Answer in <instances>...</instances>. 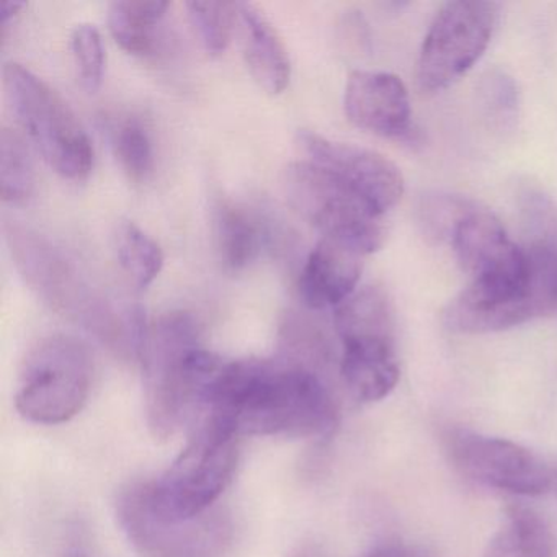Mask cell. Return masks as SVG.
<instances>
[{
  "label": "cell",
  "mask_w": 557,
  "mask_h": 557,
  "mask_svg": "<svg viewBox=\"0 0 557 557\" xmlns=\"http://www.w3.org/2000/svg\"><path fill=\"white\" fill-rule=\"evenodd\" d=\"M472 201L453 195H433L423 198L419 207V221L423 233L433 240H449L462 220L474 210Z\"/></svg>",
  "instance_id": "cell-27"
},
{
  "label": "cell",
  "mask_w": 557,
  "mask_h": 557,
  "mask_svg": "<svg viewBox=\"0 0 557 557\" xmlns=\"http://www.w3.org/2000/svg\"><path fill=\"white\" fill-rule=\"evenodd\" d=\"M360 557H417L413 550L396 541H387V543L377 544L373 549L364 553Z\"/></svg>",
  "instance_id": "cell-29"
},
{
  "label": "cell",
  "mask_w": 557,
  "mask_h": 557,
  "mask_svg": "<svg viewBox=\"0 0 557 557\" xmlns=\"http://www.w3.org/2000/svg\"><path fill=\"white\" fill-rule=\"evenodd\" d=\"M363 253L347 244L322 237L309 252L299 275V296L308 308H337L360 282Z\"/></svg>",
  "instance_id": "cell-15"
},
{
  "label": "cell",
  "mask_w": 557,
  "mask_h": 557,
  "mask_svg": "<svg viewBox=\"0 0 557 557\" xmlns=\"http://www.w3.org/2000/svg\"><path fill=\"white\" fill-rule=\"evenodd\" d=\"M240 44L250 76L267 94H282L292 77L288 51L278 32L257 5L237 4Z\"/></svg>",
  "instance_id": "cell-16"
},
{
  "label": "cell",
  "mask_w": 557,
  "mask_h": 557,
  "mask_svg": "<svg viewBox=\"0 0 557 557\" xmlns=\"http://www.w3.org/2000/svg\"><path fill=\"white\" fill-rule=\"evenodd\" d=\"M116 256L138 288L151 285L164 267V252L148 233L132 221L120 224L115 236Z\"/></svg>",
  "instance_id": "cell-22"
},
{
  "label": "cell",
  "mask_w": 557,
  "mask_h": 557,
  "mask_svg": "<svg viewBox=\"0 0 557 557\" xmlns=\"http://www.w3.org/2000/svg\"><path fill=\"white\" fill-rule=\"evenodd\" d=\"M191 27L211 57H218L230 45L234 24H237V2H187L185 5Z\"/></svg>",
  "instance_id": "cell-25"
},
{
  "label": "cell",
  "mask_w": 557,
  "mask_h": 557,
  "mask_svg": "<svg viewBox=\"0 0 557 557\" xmlns=\"http://www.w3.org/2000/svg\"><path fill=\"white\" fill-rule=\"evenodd\" d=\"M239 438L216 417L203 416L174 465L158 481L143 482L151 510L172 521L213 510L236 471Z\"/></svg>",
  "instance_id": "cell-4"
},
{
  "label": "cell",
  "mask_w": 557,
  "mask_h": 557,
  "mask_svg": "<svg viewBox=\"0 0 557 557\" xmlns=\"http://www.w3.org/2000/svg\"><path fill=\"white\" fill-rule=\"evenodd\" d=\"M171 8L162 0H115L109 4V28L116 44L136 57L152 53L156 30Z\"/></svg>",
  "instance_id": "cell-21"
},
{
  "label": "cell",
  "mask_w": 557,
  "mask_h": 557,
  "mask_svg": "<svg viewBox=\"0 0 557 557\" xmlns=\"http://www.w3.org/2000/svg\"><path fill=\"white\" fill-rule=\"evenodd\" d=\"M35 188V168L30 149L14 129L0 133V194L5 203L22 205Z\"/></svg>",
  "instance_id": "cell-23"
},
{
  "label": "cell",
  "mask_w": 557,
  "mask_h": 557,
  "mask_svg": "<svg viewBox=\"0 0 557 557\" xmlns=\"http://www.w3.org/2000/svg\"><path fill=\"white\" fill-rule=\"evenodd\" d=\"M335 329L342 344L351 341L394 342V309L380 286H364L335 308Z\"/></svg>",
  "instance_id": "cell-18"
},
{
  "label": "cell",
  "mask_w": 557,
  "mask_h": 557,
  "mask_svg": "<svg viewBox=\"0 0 557 557\" xmlns=\"http://www.w3.org/2000/svg\"><path fill=\"white\" fill-rule=\"evenodd\" d=\"M92 377V357L83 342L67 335L45 338L25 360L15 407L28 422H67L86 406Z\"/></svg>",
  "instance_id": "cell-7"
},
{
  "label": "cell",
  "mask_w": 557,
  "mask_h": 557,
  "mask_svg": "<svg viewBox=\"0 0 557 557\" xmlns=\"http://www.w3.org/2000/svg\"><path fill=\"white\" fill-rule=\"evenodd\" d=\"M203 412L239 436L329 438L338 425L337 404L318 371L286 357L224 360Z\"/></svg>",
  "instance_id": "cell-1"
},
{
  "label": "cell",
  "mask_w": 557,
  "mask_h": 557,
  "mask_svg": "<svg viewBox=\"0 0 557 557\" xmlns=\"http://www.w3.org/2000/svg\"><path fill=\"white\" fill-rule=\"evenodd\" d=\"M344 107L348 120L364 132L416 141L409 94L394 74L355 71L345 86Z\"/></svg>",
  "instance_id": "cell-14"
},
{
  "label": "cell",
  "mask_w": 557,
  "mask_h": 557,
  "mask_svg": "<svg viewBox=\"0 0 557 557\" xmlns=\"http://www.w3.org/2000/svg\"><path fill=\"white\" fill-rule=\"evenodd\" d=\"M296 143L309 162L324 169L377 216L396 207L404 195L399 168L380 152L332 141L309 129H299Z\"/></svg>",
  "instance_id": "cell-12"
},
{
  "label": "cell",
  "mask_w": 557,
  "mask_h": 557,
  "mask_svg": "<svg viewBox=\"0 0 557 557\" xmlns=\"http://www.w3.org/2000/svg\"><path fill=\"white\" fill-rule=\"evenodd\" d=\"M4 234L15 267L38 298L83 325L116 354L133 357L128 321L119 318L73 260L41 234L15 221H5Z\"/></svg>",
  "instance_id": "cell-3"
},
{
  "label": "cell",
  "mask_w": 557,
  "mask_h": 557,
  "mask_svg": "<svg viewBox=\"0 0 557 557\" xmlns=\"http://www.w3.org/2000/svg\"><path fill=\"white\" fill-rule=\"evenodd\" d=\"M115 508L120 528L141 557H224L233 544V521L226 511L164 520L146 502L143 482L122 488Z\"/></svg>",
  "instance_id": "cell-9"
},
{
  "label": "cell",
  "mask_w": 557,
  "mask_h": 557,
  "mask_svg": "<svg viewBox=\"0 0 557 557\" xmlns=\"http://www.w3.org/2000/svg\"><path fill=\"white\" fill-rule=\"evenodd\" d=\"M497 21L495 2L458 0L443 5L420 50V89L440 92L465 76L487 50Z\"/></svg>",
  "instance_id": "cell-10"
},
{
  "label": "cell",
  "mask_w": 557,
  "mask_h": 557,
  "mask_svg": "<svg viewBox=\"0 0 557 557\" xmlns=\"http://www.w3.org/2000/svg\"><path fill=\"white\" fill-rule=\"evenodd\" d=\"M71 50L81 84L87 92H96L106 71L102 35L94 24H79L71 32Z\"/></svg>",
  "instance_id": "cell-28"
},
{
  "label": "cell",
  "mask_w": 557,
  "mask_h": 557,
  "mask_svg": "<svg viewBox=\"0 0 557 557\" xmlns=\"http://www.w3.org/2000/svg\"><path fill=\"white\" fill-rule=\"evenodd\" d=\"M524 250L530 265L527 278L511 285L469 283L446 306V329L458 334H488L557 311V240H530Z\"/></svg>",
  "instance_id": "cell-5"
},
{
  "label": "cell",
  "mask_w": 557,
  "mask_h": 557,
  "mask_svg": "<svg viewBox=\"0 0 557 557\" xmlns=\"http://www.w3.org/2000/svg\"><path fill=\"white\" fill-rule=\"evenodd\" d=\"M556 540L544 518L527 507H511L484 557H554Z\"/></svg>",
  "instance_id": "cell-20"
},
{
  "label": "cell",
  "mask_w": 557,
  "mask_h": 557,
  "mask_svg": "<svg viewBox=\"0 0 557 557\" xmlns=\"http://www.w3.org/2000/svg\"><path fill=\"white\" fill-rule=\"evenodd\" d=\"M448 445L456 466L487 487L530 497L553 488L554 472L534 453L510 440L453 430Z\"/></svg>",
  "instance_id": "cell-11"
},
{
  "label": "cell",
  "mask_w": 557,
  "mask_h": 557,
  "mask_svg": "<svg viewBox=\"0 0 557 557\" xmlns=\"http://www.w3.org/2000/svg\"><path fill=\"white\" fill-rule=\"evenodd\" d=\"M553 487L556 488V494H557V471L554 472V475H553Z\"/></svg>",
  "instance_id": "cell-32"
},
{
  "label": "cell",
  "mask_w": 557,
  "mask_h": 557,
  "mask_svg": "<svg viewBox=\"0 0 557 557\" xmlns=\"http://www.w3.org/2000/svg\"><path fill=\"white\" fill-rule=\"evenodd\" d=\"M267 236L262 220L247 208L221 203L216 211V246L224 270L239 273L259 259Z\"/></svg>",
  "instance_id": "cell-19"
},
{
  "label": "cell",
  "mask_w": 557,
  "mask_h": 557,
  "mask_svg": "<svg viewBox=\"0 0 557 557\" xmlns=\"http://www.w3.org/2000/svg\"><path fill=\"white\" fill-rule=\"evenodd\" d=\"M341 376L348 393L358 403H377L389 396L399 381L394 342H344Z\"/></svg>",
  "instance_id": "cell-17"
},
{
  "label": "cell",
  "mask_w": 557,
  "mask_h": 557,
  "mask_svg": "<svg viewBox=\"0 0 557 557\" xmlns=\"http://www.w3.org/2000/svg\"><path fill=\"white\" fill-rule=\"evenodd\" d=\"M282 182L286 200L322 237L347 244L363 256L383 247L386 231L380 216L324 169L309 161L293 162Z\"/></svg>",
  "instance_id": "cell-8"
},
{
  "label": "cell",
  "mask_w": 557,
  "mask_h": 557,
  "mask_svg": "<svg viewBox=\"0 0 557 557\" xmlns=\"http://www.w3.org/2000/svg\"><path fill=\"white\" fill-rule=\"evenodd\" d=\"M286 557H325L324 549L314 541L298 544Z\"/></svg>",
  "instance_id": "cell-31"
},
{
  "label": "cell",
  "mask_w": 557,
  "mask_h": 557,
  "mask_svg": "<svg viewBox=\"0 0 557 557\" xmlns=\"http://www.w3.org/2000/svg\"><path fill=\"white\" fill-rule=\"evenodd\" d=\"M451 244L471 283L510 282L527 275V250L511 243L488 211L474 208L456 227Z\"/></svg>",
  "instance_id": "cell-13"
},
{
  "label": "cell",
  "mask_w": 557,
  "mask_h": 557,
  "mask_svg": "<svg viewBox=\"0 0 557 557\" xmlns=\"http://www.w3.org/2000/svg\"><path fill=\"white\" fill-rule=\"evenodd\" d=\"M24 9H27L25 2H5L0 12V30H2V38L8 37L9 28L17 22Z\"/></svg>",
  "instance_id": "cell-30"
},
{
  "label": "cell",
  "mask_w": 557,
  "mask_h": 557,
  "mask_svg": "<svg viewBox=\"0 0 557 557\" xmlns=\"http://www.w3.org/2000/svg\"><path fill=\"white\" fill-rule=\"evenodd\" d=\"M5 96L38 154L61 177L83 181L92 171L94 146L70 103L18 63L2 71Z\"/></svg>",
  "instance_id": "cell-6"
},
{
  "label": "cell",
  "mask_w": 557,
  "mask_h": 557,
  "mask_svg": "<svg viewBox=\"0 0 557 557\" xmlns=\"http://www.w3.org/2000/svg\"><path fill=\"white\" fill-rule=\"evenodd\" d=\"M110 143L126 175L146 181L154 169V148L146 126L136 119L120 120L110 128Z\"/></svg>",
  "instance_id": "cell-24"
},
{
  "label": "cell",
  "mask_w": 557,
  "mask_h": 557,
  "mask_svg": "<svg viewBox=\"0 0 557 557\" xmlns=\"http://www.w3.org/2000/svg\"><path fill=\"white\" fill-rule=\"evenodd\" d=\"M479 107L492 128L511 129L520 112V92L513 77L504 71H491L482 77L478 89Z\"/></svg>",
  "instance_id": "cell-26"
},
{
  "label": "cell",
  "mask_w": 557,
  "mask_h": 557,
  "mask_svg": "<svg viewBox=\"0 0 557 557\" xmlns=\"http://www.w3.org/2000/svg\"><path fill=\"white\" fill-rule=\"evenodd\" d=\"M145 409L156 440L174 436L197 412L224 360L200 344V329L188 312H169L149 331L141 358Z\"/></svg>",
  "instance_id": "cell-2"
}]
</instances>
